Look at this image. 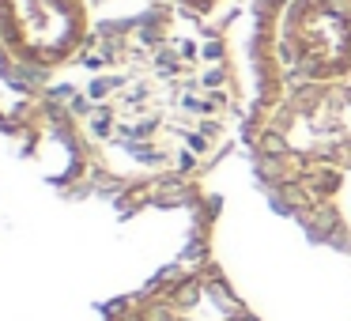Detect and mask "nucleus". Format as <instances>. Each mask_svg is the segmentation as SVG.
I'll use <instances>...</instances> for the list:
<instances>
[{
  "instance_id": "1",
  "label": "nucleus",
  "mask_w": 351,
  "mask_h": 321,
  "mask_svg": "<svg viewBox=\"0 0 351 321\" xmlns=\"http://www.w3.org/2000/svg\"><path fill=\"white\" fill-rule=\"evenodd\" d=\"M291 54L313 76H336L351 64V4L348 0H302L291 12Z\"/></svg>"
}]
</instances>
